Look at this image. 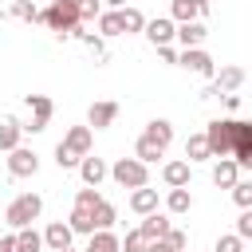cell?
Returning <instances> with one entry per match:
<instances>
[{"instance_id": "obj_1", "label": "cell", "mask_w": 252, "mask_h": 252, "mask_svg": "<svg viewBox=\"0 0 252 252\" xmlns=\"http://www.w3.org/2000/svg\"><path fill=\"white\" fill-rule=\"evenodd\" d=\"M39 20L51 28V32H59V35H71L83 20H79V4H71V0H55L51 8H43L39 12Z\"/></svg>"}, {"instance_id": "obj_2", "label": "cell", "mask_w": 252, "mask_h": 252, "mask_svg": "<svg viewBox=\"0 0 252 252\" xmlns=\"http://www.w3.org/2000/svg\"><path fill=\"white\" fill-rule=\"evenodd\" d=\"M39 213H43V197H39V193H20V197L8 205L4 220H8L12 228H28V224H32Z\"/></svg>"}, {"instance_id": "obj_3", "label": "cell", "mask_w": 252, "mask_h": 252, "mask_svg": "<svg viewBox=\"0 0 252 252\" xmlns=\"http://www.w3.org/2000/svg\"><path fill=\"white\" fill-rule=\"evenodd\" d=\"M110 177H114L122 189H142V185L150 181V169H146L142 158H118V161L110 165Z\"/></svg>"}, {"instance_id": "obj_4", "label": "cell", "mask_w": 252, "mask_h": 252, "mask_svg": "<svg viewBox=\"0 0 252 252\" xmlns=\"http://www.w3.org/2000/svg\"><path fill=\"white\" fill-rule=\"evenodd\" d=\"M177 63L189 67V71L201 75V79H213V75H217V63H213V55H209L205 47H185V51L177 55Z\"/></svg>"}, {"instance_id": "obj_5", "label": "cell", "mask_w": 252, "mask_h": 252, "mask_svg": "<svg viewBox=\"0 0 252 252\" xmlns=\"http://www.w3.org/2000/svg\"><path fill=\"white\" fill-rule=\"evenodd\" d=\"M8 173H12V177H35V173H39V158H35V150H28V146L8 150Z\"/></svg>"}, {"instance_id": "obj_6", "label": "cell", "mask_w": 252, "mask_h": 252, "mask_svg": "<svg viewBox=\"0 0 252 252\" xmlns=\"http://www.w3.org/2000/svg\"><path fill=\"white\" fill-rule=\"evenodd\" d=\"M146 39H150L154 47H165L169 39H177V20H173V16H158V20H150V24H146Z\"/></svg>"}, {"instance_id": "obj_7", "label": "cell", "mask_w": 252, "mask_h": 252, "mask_svg": "<svg viewBox=\"0 0 252 252\" xmlns=\"http://www.w3.org/2000/svg\"><path fill=\"white\" fill-rule=\"evenodd\" d=\"M28 106H32V126H24V130H32V134H39V130H47V122H51V98L47 94H28Z\"/></svg>"}, {"instance_id": "obj_8", "label": "cell", "mask_w": 252, "mask_h": 252, "mask_svg": "<svg viewBox=\"0 0 252 252\" xmlns=\"http://www.w3.org/2000/svg\"><path fill=\"white\" fill-rule=\"evenodd\" d=\"M114 118H118V102H110V98H102V102H91V110H87V122H91L94 130H106V126H114Z\"/></svg>"}, {"instance_id": "obj_9", "label": "cell", "mask_w": 252, "mask_h": 252, "mask_svg": "<svg viewBox=\"0 0 252 252\" xmlns=\"http://www.w3.org/2000/svg\"><path fill=\"white\" fill-rule=\"evenodd\" d=\"M71 236H75V228H71V224H63V220H55V224H47V228H43V244H47L51 252L71 248Z\"/></svg>"}, {"instance_id": "obj_10", "label": "cell", "mask_w": 252, "mask_h": 252, "mask_svg": "<svg viewBox=\"0 0 252 252\" xmlns=\"http://www.w3.org/2000/svg\"><path fill=\"white\" fill-rule=\"evenodd\" d=\"M205 35H209V28H205L201 20H185V24H177V39H181V47H201Z\"/></svg>"}, {"instance_id": "obj_11", "label": "cell", "mask_w": 252, "mask_h": 252, "mask_svg": "<svg viewBox=\"0 0 252 252\" xmlns=\"http://www.w3.org/2000/svg\"><path fill=\"white\" fill-rule=\"evenodd\" d=\"M213 181H217L220 189H232V185L240 181V161H236V158H220L217 169H213Z\"/></svg>"}, {"instance_id": "obj_12", "label": "cell", "mask_w": 252, "mask_h": 252, "mask_svg": "<svg viewBox=\"0 0 252 252\" xmlns=\"http://www.w3.org/2000/svg\"><path fill=\"white\" fill-rule=\"evenodd\" d=\"M87 252H122V240L110 228H94L91 240H87Z\"/></svg>"}, {"instance_id": "obj_13", "label": "cell", "mask_w": 252, "mask_h": 252, "mask_svg": "<svg viewBox=\"0 0 252 252\" xmlns=\"http://www.w3.org/2000/svg\"><path fill=\"white\" fill-rule=\"evenodd\" d=\"M240 83H244V67H220V75H217V87H213L209 94H220V91H224V94H232Z\"/></svg>"}, {"instance_id": "obj_14", "label": "cell", "mask_w": 252, "mask_h": 252, "mask_svg": "<svg viewBox=\"0 0 252 252\" xmlns=\"http://www.w3.org/2000/svg\"><path fill=\"white\" fill-rule=\"evenodd\" d=\"M63 146L75 150L79 158H87V154H91V126H71L67 138H63Z\"/></svg>"}, {"instance_id": "obj_15", "label": "cell", "mask_w": 252, "mask_h": 252, "mask_svg": "<svg viewBox=\"0 0 252 252\" xmlns=\"http://www.w3.org/2000/svg\"><path fill=\"white\" fill-rule=\"evenodd\" d=\"M79 173H83V181H87V185H98V181L110 173V165H106L102 158H91V154H87V158L79 161Z\"/></svg>"}, {"instance_id": "obj_16", "label": "cell", "mask_w": 252, "mask_h": 252, "mask_svg": "<svg viewBox=\"0 0 252 252\" xmlns=\"http://www.w3.org/2000/svg\"><path fill=\"white\" fill-rule=\"evenodd\" d=\"M130 209L138 213V217H146V213H158V189H134L130 193Z\"/></svg>"}, {"instance_id": "obj_17", "label": "cell", "mask_w": 252, "mask_h": 252, "mask_svg": "<svg viewBox=\"0 0 252 252\" xmlns=\"http://www.w3.org/2000/svg\"><path fill=\"white\" fill-rule=\"evenodd\" d=\"M161 177H165L169 189L189 185V161H165V165H161Z\"/></svg>"}, {"instance_id": "obj_18", "label": "cell", "mask_w": 252, "mask_h": 252, "mask_svg": "<svg viewBox=\"0 0 252 252\" xmlns=\"http://www.w3.org/2000/svg\"><path fill=\"white\" fill-rule=\"evenodd\" d=\"M67 224H71L75 232L91 236V232H94V209H83V205H75V209H71V217H67Z\"/></svg>"}, {"instance_id": "obj_19", "label": "cell", "mask_w": 252, "mask_h": 252, "mask_svg": "<svg viewBox=\"0 0 252 252\" xmlns=\"http://www.w3.org/2000/svg\"><path fill=\"white\" fill-rule=\"evenodd\" d=\"M47 244H43V236L28 224V228H16V252H43Z\"/></svg>"}, {"instance_id": "obj_20", "label": "cell", "mask_w": 252, "mask_h": 252, "mask_svg": "<svg viewBox=\"0 0 252 252\" xmlns=\"http://www.w3.org/2000/svg\"><path fill=\"white\" fill-rule=\"evenodd\" d=\"M185 158H189V161H205V158H213V150H209V134H189V142H185Z\"/></svg>"}, {"instance_id": "obj_21", "label": "cell", "mask_w": 252, "mask_h": 252, "mask_svg": "<svg viewBox=\"0 0 252 252\" xmlns=\"http://www.w3.org/2000/svg\"><path fill=\"white\" fill-rule=\"evenodd\" d=\"M138 228H142L150 240H161V236L169 232V217H161V213H146V220H142Z\"/></svg>"}, {"instance_id": "obj_22", "label": "cell", "mask_w": 252, "mask_h": 252, "mask_svg": "<svg viewBox=\"0 0 252 252\" xmlns=\"http://www.w3.org/2000/svg\"><path fill=\"white\" fill-rule=\"evenodd\" d=\"M98 35H126V28H122V12H118V8H110V12L98 16Z\"/></svg>"}, {"instance_id": "obj_23", "label": "cell", "mask_w": 252, "mask_h": 252, "mask_svg": "<svg viewBox=\"0 0 252 252\" xmlns=\"http://www.w3.org/2000/svg\"><path fill=\"white\" fill-rule=\"evenodd\" d=\"M20 134H24V126L16 118H4L0 122V150H16L20 146Z\"/></svg>"}, {"instance_id": "obj_24", "label": "cell", "mask_w": 252, "mask_h": 252, "mask_svg": "<svg viewBox=\"0 0 252 252\" xmlns=\"http://www.w3.org/2000/svg\"><path fill=\"white\" fill-rule=\"evenodd\" d=\"M169 16H173L177 24L197 20V16H201V4H197V0H169Z\"/></svg>"}, {"instance_id": "obj_25", "label": "cell", "mask_w": 252, "mask_h": 252, "mask_svg": "<svg viewBox=\"0 0 252 252\" xmlns=\"http://www.w3.org/2000/svg\"><path fill=\"white\" fill-rule=\"evenodd\" d=\"M161 154H165V146H158V142H154V138H146V134H142V138H138V146H134V158H142L146 165H150V161H158Z\"/></svg>"}, {"instance_id": "obj_26", "label": "cell", "mask_w": 252, "mask_h": 252, "mask_svg": "<svg viewBox=\"0 0 252 252\" xmlns=\"http://www.w3.org/2000/svg\"><path fill=\"white\" fill-rule=\"evenodd\" d=\"M165 205H169V213H189V209H193V193H189V185H181V189H169Z\"/></svg>"}, {"instance_id": "obj_27", "label": "cell", "mask_w": 252, "mask_h": 252, "mask_svg": "<svg viewBox=\"0 0 252 252\" xmlns=\"http://www.w3.org/2000/svg\"><path fill=\"white\" fill-rule=\"evenodd\" d=\"M146 138H154L158 146H169V142H173V126H169L165 118H154V122L146 126Z\"/></svg>"}, {"instance_id": "obj_28", "label": "cell", "mask_w": 252, "mask_h": 252, "mask_svg": "<svg viewBox=\"0 0 252 252\" xmlns=\"http://www.w3.org/2000/svg\"><path fill=\"white\" fill-rule=\"evenodd\" d=\"M118 12H122V28H126V32H146L150 20H146L138 8H118Z\"/></svg>"}, {"instance_id": "obj_29", "label": "cell", "mask_w": 252, "mask_h": 252, "mask_svg": "<svg viewBox=\"0 0 252 252\" xmlns=\"http://www.w3.org/2000/svg\"><path fill=\"white\" fill-rule=\"evenodd\" d=\"M114 217H118V213H114V205H110V201H98V205H94V228H110V224H114Z\"/></svg>"}, {"instance_id": "obj_30", "label": "cell", "mask_w": 252, "mask_h": 252, "mask_svg": "<svg viewBox=\"0 0 252 252\" xmlns=\"http://www.w3.org/2000/svg\"><path fill=\"white\" fill-rule=\"evenodd\" d=\"M146 248H150V236H146L142 228L126 232V240H122V252H146Z\"/></svg>"}, {"instance_id": "obj_31", "label": "cell", "mask_w": 252, "mask_h": 252, "mask_svg": "<svg viewBox=\"0 0 252 252\" xmlns=\"http://www.w3.org/2000/svg\"><path fill=\"white\" fill-rule=\"evenodd\" d=\"M79 161H83V158H79V154H75V150H67V146H63V142H59V146H55V165H59V169H75V165H79Z\"/></svg>"}, {"instance_id": "obj_32", "label": "cell", "mask_w": 252, "mask_h": 252, "mask_svg": "<svg viewBox=\"0 0 252 252\" xmlns=\"http://www.w3.org/2000/svg\"><path fill=\"white\" fill-rule=\"evenodd\" d=\"M232 201H236L240 209H252V181H236V185H232Z\"/></svg>"}, {"instance_id": "obj_33", "label": "cell", "mask_w": 252, "mask_h": 252, "mask_svg": "<svg viewBox=\"0 0 252 252\" xmlns=\"http://www.w3.org/2000/svg\"><path fill=\"white\" fill-rule=\"evenodd\" d=\"M12 16H20V20H39V8L35 4H28V0H12Z\"/></svg>"}, {"instance_id": "obj_34", "label": "cell", "mask_w": 252, "mask_h": 252, "mask_svg": "<svg viewBox=\"0 0 252 252\" xmlns=\"http://www.w3.org/2000/svg\"><path fill=\"white\" fill-rule=\"evenodd\" d=\"M98 201H102V197L94 193V185H87V189H79V193H75V205H83V209H94Z\"/></svg>"}, {"instance_id": "obj_35", "label": "cell", "mask_w": 252, "mask_h": 252, "mask_svg": "<svg viewBox=\"0 0 252 252\" xmlns=\"http://www.w3.org/2000/svg\"><path fill=\"white\" fill-rule=\"evenodd\" d=\"M161 240H165V244H169V248H173V252H185V244H189V236H185V232H181V228H169V232H165V236H161Z\"/></svg>"}, {"instance_id": "obj_36", "label": "cell", "mask_w": 252, "mask_h": 252, "mask_svg": "<svg viewBox=\"0 0 252 252\" xmlns=\"http://www.w3.org/2000/svg\"><path fill=\"white\" fill-rule=\"evenodd\" d=\"M236 236H240V240H252V209H240V220H236Z\"/></svg>"}, {"instance_id": "obj_37", "label": "cell", "mask_w": 252, "mask_h": 252, "mask_svg": "<svg viewBox=\"0 0 252 252\" xmlns=\"http://www.w3.org/2000/svg\"><path fill=\"white\" fill-rule=\"evenodd\" d=\"M217 252H244V240L232 232V236H220L217 240Z\"/></svg>"}, {"instance_id": "obj_38", "label": "cell", "mask_w": 252, "mask_h": 252, "mask_svg": "<svg viewBox=\"0 0 252 252\" xmlns=\"http://www.w3.org/2000/svg\"><path fill=\"white\" fill-rule=\"evenodd\" d=\"M98 16H102V12H98V0H83V4H79V20H83V24H87V20H98Z\"/></svg>"}, {"instance_id": "obj_39", "label": "cell", "mask_w": 252, "mask_h": 252, "mask_svg": "<svg viewBox=\"0 0 252 252\" xmlns=\"http://www.w3.org/2000/svg\"><path fill=\"white\" fill-rule=\"evenodd\" d=\"M158 55H161V59H165V63H177V51H173V47H169V43H165V47H158Z\"/></svg>"}, {"instance_id": "obj_40", "label": "cell", "mask_w": 252, "mask_h": 252, "mask_svg": "<svg viewBox=\"0 0 252 252\" xmlns=\"http://www.w3.org/2000/svg\"><path fill=\"white\" fill-rule=\"evenodd\" d=\"M0 252H16V236H0Z\"/></svg>"}, {"instance_id": "obj_41", "label": "cell", "mask_w": 252, "mask_h": 252, "mask_svg": "<svg viewBox=\"0 0 252 252\" xmlns=\"http://www.w3.org/2000/svg\"><path fill=\"white\" fill-rule=\"evenodd\" d=\"M146 252H173V248H169L165 240H150V248H146Z\"/></svg>"}, {"instance_id": "obj_42", "label": "cell", "mask_w": 252, "mask_h": 252, "mask_svg": "<svg viewBox=\"0 0 252 252\" xmlns=\"http://www.w3.org/2000/svg\"><path fill=\"white\" fill-rule=\"evenodd\" d=\"M106 8H126V0H102Z\"/></svg>"}, {"instance_id": "obj_43", "label": "cell", "mask_w": 252, "mask_h": 252, "mask_svg": "<svg viewBox=\"0 0 252 252\" xmlns=\"http://www.w3.org/2000/svg\"><path fill=\"white\" fill-rule=\"evenodd\" d=\"M197 4H201V12H205V8H209V0H197Z\"/></svg>"}, {"instance_id": "obj_44", "label": "cell", "mask_w": 252, "mask_h": 252, "mask_svg": "<svg viewBox=\"0 0 252 252\" xmlns=\"http://www.w3.org/2000/svg\"><path fill=\"white\" fill-rule=\"evenodd\" d=\"M71 4H83V0H71Z\"/></svg>"}, {"instance_id": "obj_45", "label": "cell", "mask_w": 252, "mask_h": 252, "mask_svg": "<svg viewBox=\"0 0 252 252\" xmlns=\"http://www.w3.org/2000/svg\"><path fill=\"white\" fill-rule=\"evenodd\" d=\"M59 252H71V248H59Z\"/></svg>"}]
</instances>
